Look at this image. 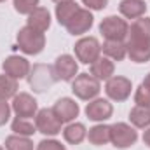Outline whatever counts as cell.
I'll list each match as a JSON object with an SVG mask.
<instances>
[{"label": "cell", "mask_w": 150, "mask_h": 150, "mask_svg": "<svg viewBox=\"0 0 150 150\" xmlns=\"http://www.w3.org/2000/svg\"><path fill=\"white\" fill-rule=\"evenodd\" d=\"M38 7V0H14V9L19 14H30Z\"/></svg>", "instance_id": "cell-28"}, {"label": "cell", "mask_w": 150, "mask_h": 150, "mask_svg": "<svg viewBox=\"0 0 150 150\" xmlns=\"http://www.w3.org/2000/svg\"><path fill=\"white\" fill-rule=\"evenodd\" d=\"M18 93V80L9 75H0V100L14 98Z\"/></svg>", "instance_id": "cell-27"}, {"label": "cell", "mask_w": 150, "mask_h": 150, "mask_svg": "<svg viewBox=\"0 0 150 150\" xmlns=\"http://www.w3.org/2000/svg\"><path fill=\"white\" fill-rule=\"evenodd\" d=\"M74 49H75L77 61H80L84 65L94 63L100 58V52H101V45H100L98 38L94 37H82L80 40H77Z\"/></svg>", "instance_id": "cell-4"}, {"label": "cell", "mask_w": 150, "mask_h": 150, "mask_svg": "<svg viewBox=\"0 0 150 150\" xmlns=\"http://www.w3.org/2000/svg\"><path fill=\"white\" fill-rule=\"evenodd\" d=\"M2 68H4L5 75L12 77L16 80H21V79L28 77V74H30V63H28V59H25L21 56H16V54L5 58V61L2 63Z\"/></svg>", "instance_id": "cell-12"}, {"label": "cell", "mask_w": 150, "mask_h": 150, "mask_svg": "<svg viewBox=\"0 0 150 150\" xmlns=\"http://www.w3.org/2000/svg\"><path fill=\"white\" fill-rule=\"evenodd\" d=\"M91 75L94 79H98L100 82L101 80H108L110 77H113V72H115V65L110 58H98L94 63H91V68H89Z\"/></svg>", "instance_id": "cell-17"}, {"label": "cell", "mask_w": 150, "mask_h": 150, "mask_svg": "<svg viewBox=\"0 0 150 150\" xmlns=\"http://www.w3.org/2000/svg\"><path fill=\"white\" fill-rule=\"evenodd\" d=\"M138 140V133L126 122H117L110 126V142L115 149H129Z\"/></svg>", "instance_id": "cell-5"}, {"label": "cell", "mask_w": 150, "mask_h": 150, "mask_svg": "<svg viewBox=\"0 0 150 150\" xmlns=\"http://www.w3.org/2000/svg\"><path fill=\"white\" fill-rule=\"evenodd\" d=\"M119 11L127 19H138L145 14L147 4L143 0H122L119 4Z\"/></svg>", "instance_id": "cell-18"}, {"label": "cell", "mask_w": 150, "mask_h": 150, "mask_svg": "<svg viewBox=\"0 0 150 150\" xmlns=\"http://www.w3.org/2000/svg\"><path fill=\"white\" fill-rule=\"evenodd\" d=\"M131 89H133L131 80L126 77H120V75L110 77L107 80V86H105L107 96L113 101H126L131 96Z\"/></svg>", "instance_id": "cell-8"}, {"label": "cell", "mask_w": 150, "mask_h": 150, "mask_svg": "<svg viewBox=\"0 0 150 150\" xmlns=\"http://www.w3.org/2000/svg\"><path fill=\"white\" fill-rule=\"evenodd\" d=\"M86 136H87V129H86V126L80 124V122H72V124H68V126L63 129V138H65V142L70 143V145H79V143H82Z\"/></svg>", "instance_id": "cell-19"}, {"label": "cell", "mask_w": 150, "mask_h": 150, "mask_svg": "<svg viewBox=\"0 0 150 150\" xmlns=\"http://www.w3.org/2000/svg\"><path fill=\"white\" fill-rule=\"evenodd\" d=\"M52 2H56V4H63V2H70V0H52Z\"/></svg>", "instance_id": "cell-35"}, {"label": "cell", "mask_w": 150, "mask_h": 150, "mask_svg": "<svg viewBox=\"0 0 150 150\" xmlns=\"http://www.w3.org/2000/svg\"><path fill=\"white\" fill-rule=\"evenodd\" d=\"M127 38H134V40H150V18H138L134 19V23L129 26V33Z\"/></svg>", "instance_id": "cell-20"}, {"label": "cell", "mask_w": 150, "mask_h": 150, "mask_svg": "<svg viewBox=\"0 0 150 150\" xmlns=\"http://www.w3.org/2000/svg\"><path fill=\"white\" fill-rule=\"evenodd\" d=\"M129 120L134 127L145 129L150 127V107H140L136 105L131 112H129Z\"/></svg>", "instance_id": "cell-24"}, {"label": "cell", "mask_w": 150, "mask_h": 150, "mask_svg": "<svg viewBox=\"0 0 150 150\" xmlns=\"http://www.w3.org/2000/svg\"><path fill=\"white\" fill-rule=\"evenodd\" d=\"M61 120L56 117L52 108H42L35 115V127L38 133L45 136H56L61 133Z\"/></svg>", "instance_id": "cell-6"}, {"label": "cell", "mask_w": 150, "mask_h": 150, "mask_svg": "<svg viewBox=\"0 0 150 150\" xmlns=\"http://www.w3.org/2000/svg\"><path fill=\"white\" fill-rule=\"evenodd\" d=\"M54 77L56 80H63V82H70L77 77L79 72V65H77V59L70 54H61L56 61H54Z\"/></svg>", "instance_id": "cell-9"}, {"label": "cell", "mask_w": 150, "mask_h": 150, "mask_svg": "<svg viewBox=\"0 0 150 150\" xmlns=\"http://www.w3.org/2000/svg\"><path fill=\"white\" fill-rule=\"evenodd\" d=\"M11 117V107L7 100H0V126H4Z\"/></svg>", "instance_id": "cell-31"}, {"label": "cell", "mask_w": 150, "mask_h": 150, "mask_svg": "<svg viewBox=\"0 0 150 150\" xmlns=\"http://www.w3.org/2000/svg\"><path fill=\"white\" fill-rule=\"evenodd\" d=\"M26 26L37 30V32H47L49 26H51V14L45 7H37L35 11H32L28 14V19H26Z\"/></svg>", "instance_id": "cell-16"}, {"label": "cell", "mask_w": 150, "mask_h": 150, "mask_svg": "<svg viewBox=\"0 0 150 150\" xmlns=\"http://www.w3.org/2000/svg\"><path fill=\"white\" fill-rule=\"evenodd\" d=\"M113 113V107L110 101L103 100V98H94L87 103L86 107V115L94 120V122H103L107 119H110Z\"/></svg>", "instance_id": "cell-13"}, {"label": "cell", "mask_w": 150, "mask_h": 150, "mask_svg": "<svg viewBox=\"0 0 150 150\" xmlns=\"http://www.w3.org/2000/svg\"><path fill=\"white\" fill-rule=\"evenodd\" d=\"M0 2H5V0H0Z\"/></svg>", "instance_id": "cell-36"}, {"label": "cell", "mask_w": 150, "mask_h": 150, "mask_svg": "<svg viewBox=\"0 0 150 150\" xmlns=\"http://www.w3.org/2000/svg\"><path fill=\"white\" fill-rule=\"evenodd\" d=\"M127 56L134 63H147L150 59V40H134L127 38L126 42Z\"/></svg>", "instance_id": "cell-14"}, {"label": "cell", "mask_w": 150, "mask_h": 150, "mask_svg": "<svg viewBox=\"0 0 150 150\" xmlns=\"http://www.w3.org/2000/svg\"><path fill=\"white\" fill-rule=\"evenodd\" d=\"M5 150H33V142L28 136L11 134L5 138Z\"/></svg>", "instance_id": "cell-25"}, {"label": "cell", "mask_w": 150, "mask_h": 150, "mask_svg": "<svg viewBox=\"0 0 150 150\" xmlns=\"http://www.w3.org/2000/svg\"><path fill=\"white\" fill-rule=\"evenodd\" d=\"M82 4L87 7V9H93V11H101L107 7L108 0H82Z\"/></svg>", "instance_id": "cell-32"}, {"label": "cell", "mask_w": 150, "mask_h": 150, "mask_svg": "<svg viewBox=\"0 0 150 150\" xmlns=\"http://www.w3.org/2000/svg\"><path fill=\"white\" fill-rule=\"evenodd\" d=\"M12 131L14 134H19V136H33V133H37V127L33 122H30L28 119H23V117H16L12 120Z\"/></svg>", "instance_id": "cell-26"}, {"label": "cell", "mask_w": 150, "mask_h": 150, "mask_svg": "<svg viewBox=\"0 0 150 150\" xmlns=\"http://www.w3.org/2000/svg\"><path fill=\"white\" fill-rule=\"evenodd\" d=\"M134 103L140 107H150V91L142 84L134 93Z\"/></svg>", "instance_id": "cell-29"}, {"label": "cell", "mask_w": 150, "mask_h": 150, "mask_svg": "<svg viewBox=\"0 0 150 150\" xmlns=\"http://www.w3.org/2000/svg\"><path fill=\"white\" fill-rule=\"evenodd\" d=\"M143 143H145L147 147H150V127L145 131V134H143Z\"/></svg>", "instance_id": "cell-33"}, {"label": "cell", "mask_w": 150, "mask_h": 150, "mask_svg": "<svg viewBox=\"0 0 150 150\" xmlns=\"http://www.w3.org/2000/svg\"><path fill=\"white\" fill-rule=\"evenodd\" d=\"M100 33L107 40L124 42L127 38V33H129V25L119 16H108L100 23Z\"/></svg>", "instance_id": "cell-3"}, {"label": "cell", "mask_w": 150, "mask_h": 150, "mask_svg": "<svg viewBox=\"0 0 150 150\" xmlns=\"http://www.w3.org/2000/svg\"><path fill=\"white\" fill-rule=\"evenodd\" d=\"M52 112L56 113V117L65 124V122H72L75 117L79 115L80 108L75 103V100H72V98H61V100H58L54 103Z\"/></svg>", "instance_id": "cell-15"}, {"label": "cell", "mask_w": 150, "mask_h": 150, "mask_svg": "<svg viewBox=\"0 0 150 150\" xmlns=\"http://www.w3.org/2000/svg\"><path fill=\"white\" fill-rule=\"evenodd\" d=\"M101 51L107 54V58L113 61H122L127 54L126 42H120V40H105L101 45Z\"/></svg>", "instance_id": "cell-21"}, {"label": "cell", "mask_w": 150, "mask_h": 150, "mask_svg": "<svg viewBox=\"0 0 150 150\" xmlns=\"http://www.w3.org/2000/svg\"><path fill=\"white\" fill-rule=\"evenodd\" d=\"M87 138H89V142H91L93 145H96V147L107 145V143L110 142V126H107V124H98V126L91 127L89 133H87Z\"/></svg>", "instance_id": "cell-23"}, {"label": "cell", "mask_w": 150, "mask_h": 150, "mask_svg": "<svg viewBox=\"0 0 150 150\" xmlns=\"http://www.w3.org/2000/svg\"><path fill=\"white\" fill-rule=\"evenodd\" d=\"M142 86H145V87H147V89L150 91V74L147 75V77H145V80L142 82Z\"/></svg>", "instance_id": "cell-34"}, {"label": "cell", "mask_w": 150, "mask_h": 150, "mask_svg": "<svg viewBox=\"0 0 150 150\" xmlns=\"http://www.w3.org/2000/svg\"><path fill=\"white\" fill-rule=\"evenodd\" d=\"M18 47L30 56H35L38 52L44 51L45 47V35L42 32H37L30 26H25L18 32Z\"/></svg>", "instance_id": "cell-1"}, {"label": "cell", "mask_w": 150, "mask_h": 150, "mask_svg": "<svg viewBox=\"0 0 150 150\" xmlns=\"http://www.w3.org/2000/svg\"><path fill=\"white\" fill-rule=\"evenodd\" d=\"M28 82L30 86L33 87V91L37 93H44L47 91L54 82H56V77H54V70L52 67L49 65H35L32 74H28Z\"/></svg>", "instance_id": "cell-7"}, {"label": "cell", "mask_w": 150, "mask_h": 150, "mask_svg": "<svg viewBox=\"0 0 150 150\" xmlns=\"http://www.w3.org/2000/svg\"><path fill=\"white\" fill-rule=\"evenodd\" d=\"M37 150H65V145L56 140H42L37 145Z\"/></svg>", "instance_id": "cell-30"}, {"label": "cell", "mask_w": 150, "mask_h": 150, "mask_svg": "<svg viewBox=\"0 0 150 150\" xmlns=\"http://www.w3.org/2000/svg\"><path fill=\"white\" fill-rule=\"evenodd\" d=\"M79 4L75 0H70V2H63V4H58L56 5V19L61 26H67V23L75 16V12L79 11Z\"/></svg>", "instance_id": "cell-22"}, {"label": "cell", "mask_w": 150, "mask_h": 150, "mask_svg": "<svg viewBox=\"0 0 150 150\" xmlns=\"http://www.w3.org/2000/svg\"><path fill=\"white\" fill-rule=\"evenodd\" d=\"M0 150H4V149H2V147H0Z\"/></svg>", "instance_id": "cell-37"}, {"label": "cell", "mask_w": 150, "mask_h": 150, "mask_svg": "<svg viewBox=\"0 0 150 150\" xmlns=\"http://www.w3.org/2000/svg\"><path fill=\"white\" fill-rule=\"evenodd\" d=\"M93 21H94V18H93V14L89 12V9H79L77 12H75V16L67 23V30H68V33H72V35H84L86 32H89L91 30V26H93Z\"/></svg>", "instance_id": "cell-11"}, {"label": "cell", "mask_w": 150, "mask_h": 150, "mask_svg": "<svg viewBox=\"0 0 150 150\" xmlns=\"http://www.w3.org/2000/svg\"><path fill=\"white\" fill-rule=\"evenodd\" d=\"M72 91L79 100H84V101H91L94 100L100 91H101V86H100V80L94 79L93 75L89 74H80L77 75L72 82Z\"/></svg>", "instance_id": "cell-2"}, {"label": "cell", "mask_w": 150, "mask_h": 150, "mask_svg": "<svg viewBox=\"0 0 150 150\" xmlns=\"http://www.w3.org/2000/svg\"><path fill=\"white\" fill-rule=\"evenodd\" d=\"M12 110L16 113V117H23V119H32L38 112V105L35 98L28 93H19L14 96L12 100Z\"/></svg>", "instance_id": "cell-10"}]
</instances>
